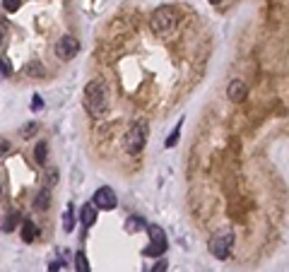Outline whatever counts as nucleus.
Listing matches in <instances>:
<instances>
[{"mask_svg":"<svg viewBox=\"0 0 289 272\" xmlns=\"http://www.w3.org/2000/svg\"><path fill=\"white\" fill-rule=\"evenodd\" d=\"M80 222L85 224V229H90L92 224L96 222V207L87 202V205H82V210H80Z\"/></svg>","mask_w":289,"mask_h":272,"instance_id":"nucleus-9","label":"nucleus"},{"mask_svg":"<svg viewBox=\"0 0 289 272\" xmlns=\"http://www.w3.org/2000/svg\"><path fill=\"white\" fill-rule=\"evenodd\" d=\"M144 142H147V123L138 121L133 123L130 130L126 133V140H123V147H126L128 154H140L143 152Z\"/></svg>","mask_w":289,"mask_h":272,"instance_id":"nucleus-3","label":"nucleus"},{"mask_svg":"<svg viewBox=\"0 0 289 272\" xmlns=\"http://www.w3.org/2000/svg\"><path fill=\"white\" fill-rule=\"evenodd\" d=\"M140 229H147V222L143 217H138V215H130L126 219V231L128 234H138Z\"/></svg>","mask_w":289,"mask_h":272,"instance_id":"nucleus-10","label":"nucleus"},{"mask_svg":"<svg viewBox=\"0 0 289 272\" xmlns=\"http://www.w3.org/2000/svg\"><path fill=\"white\" fill-rule=\"evenodd\" d=\"M5 154H10V142L5 137H0V157H5Z\"/></svg>","mask_w":289,"mask_h":272,"instance_id":"nucleus-19","label":"nucleus"},{"mask_svg":"<svg viewBox=\"0 0 289 272\" xmlns=\"http://www.w3.org/2000/svg\"><path fill=\"white\" fill-rule=\"evenodd\" d=\"M0 39H2V34H0Z\"/></svg>","mask_w":289,"mask_h":272,"instance_id":"nucleus-25","label":"nucleus"},{"mask_svg":"<svg viewBox=\"0 0 289 272\" xmlns=\"http://www.w3.org/2000/svg\"><path fill=\"white\" fill-rule=\"evenodd\" d=\"M210 2H219V0H210Z\"/></svg>","mask_w":289,"mask_h":272,"instance_id":"nucleus-24","label":"nucleus"},{"mask_svg":"<svg viewBox=\"0 0 289 272\" xmlns=\"http://www.w3.org/2000/svg\"><path fill=\"white\" fill-rule=\"evenodd\" d=\"M19 224V215H15V212H10L7 217L2 219V231H12L15 227Z\"/></svg>","mask_w":289,"mask_h":272,"instance_id":"nucleus-14","label":"nucleus"},{"mask_svg":"<svg viewBox=\"0 0 289 272\" xmlns=\"http://www.w3.org/2000/svg\"><path fill=\"white\" fill-rule=\"evenodd\" d=\"M2 7H5L7 12H15L19 7V0H2Z\"/></svg>","mask_w":289,"mask_h":272,"instance_id":"nucleus-18","label":"nucleus"},{"mask_svg":"<svg viewBox=\"0 0 289 272\" xmlns=\"http://www.w3.org/2000/svg\"><path fill=\"white\" fill-rule=\"evenodd\" d=\"M94 207H99V210H113L116 205H118V198H116V193L111 190V188H99L96 193H94V202H92Z\"/></svg>","mask_w":289,"mask_h":272,"instance_id":"nucleus-7","label":"nucleus"},{"mask_svg":"<svg viewBox=\"0 0 289 272\" xmlns=\"http://www.w3.org/2000/svg\"><path fill=\"white\" fill-rule=\"evenodd\" d=\"M36 210H46L48 205H51V195H48V190H41L39 195H36Z\"/></svg>","mask_w":289,"mask_h":272,"instance_id":"nucleus-15","label":"nucleus"},{"mask_svg":"<svg viewBox=\"0 0 289 272\" xmlns=\"http://www.w3.org/2000/svg\"><path fill=\"white\" fill-rule=\"evenodd\" d=\"M246 94H248L246 82H243V80H232V85H229V99H232V101H243Z\"/></svg>","mask_w":289,"mask_h":272,"instance_id":"nucleus-8","label":"nucleus"},{"mask_svg":"<svg viewBox=\"0 0 289 272\" xmlns=\"http://www.w3.org/2000/svg\"><path fill=\"white\" fill-rule=\"evenodd\" d=\"M176 24H179V12H176L171 5L157 7V10L152 12V17H149V27H152V32H154L157 37L171 34V32L176 29Z\"/></svg>","mask_w":289,"mask_h":272,"instance_id":"nucleus-2","label":"nucleus"},{"mask_svg":"<svg viewBox=\"0 0 289 272\" xmlns=\"http://www.w3.org/2000/svg\"><path fill=\"white\" fill-rule=\"evenodd\" d=\"M10 73H12V70H10V65H7L5 60H0V75H2V77H10Z\"/></svg>","mask_w":289,"mask_h":272,"instance_id":"nucleus-21","label":"nucleus"},{"mask_svg":"<svg viewBox=\"0 0 289 272\" xmlns=\"http://www.w3.org/2000/svg\"><path fill=\"white\" fill-rule=\"evenodd\" d=\"M34 157L39 164H46V142H39L34 149Z\"/></svg>","mask_w":289,"mask_h":272,"instance_id":"nucleus-17","label":"nucleus"},{"mask_svg":"<svg viewBox=\"0 0 289 272\" xmlns=\"http://www.w3.org/2000/svg\"><path fill=\"white\" fill-rule=\"evenodd\" d=\"M147 231H149V246L144 248L143 253L147 255V258H159V255L166 253V234H164L162 227H157V224H147Z\"/></svg>","mask_w":289,"mask_h":272,"instance_id":"nucleus-5","label":"nucleus"},{"mask_svg":"<svg viewBox=\"0 0 289 272\" xmlns=\"http://www.w3.org/2000/svg\"><path fill=\"white\" fill-rule=\"evenodd\" d=\"M75 272H92L90 260H87L85 253H75Z\"/></svg>","mask_w":289,"mask_h":272,"instance_id":"nucleus-13","label":"nucleus"},{"mask_svg":"<svg viewBox=\"0 0 289 272\" xmlns=\"http://www.w3.org/2000/svg\"><path fill=\"white\" fill-rule=\"evenodd\" d=\"M36 236H39V227H36L32 219H27V222L22 224V238H24L27 243H32V241H36Z\"/></svg>","mask_w":289,"mask_h":272,"instance_id":"nucleus-11","label":"nucleus"},{"mask_svg":"<svg viewBox=\"0 0 289 272\" xmlns=\"http://www.w3.org/2000/svg\"><path fill=\"white\" fill-rule=\"evenodd\" d=\"M77 51H80V41L72 39V37H63L58 44H55V55H58L60 60H70V58H75Z\"/></svg>","mask_w":289,"mask_h":272,"instance_id":"nucleus-6","label":"nucleus"},{"mask_svg":"<svg viewBox=\"0 0 289 272\" xmlns=\"http://www.w3.org/2000/svg\"><path fill=\"white\" fill-rule=\"evenodd\" d=\"M32 106H34V111H39L41 106H44V101H41V96H39V94H34V101H32Z\"/></svg>","mask_w":289,"mask_h":272,"instance_id":"nucleus-22","label":"nucleus"},{"mask_svg":"<svg viewBox=\"0 0 289 272\" xmlns=\"http://www.w3.org/2000/svg\"><path fill=\"white\" fill-rule=\"evenodd\" d=\"M232 246H234V231H229V229L215 231L212 238H210V253L215 255V258H219V260H227L229 258Z\"/></svg>","mask_w":289,"mask_h":272,"instance_id":"nucleus-4","label":"nucleus"},{"mask_svg":"<svg viewBox=\"0 0 289 272\" xmlns=\"http://www.w3.org/2000/svg\"><path fill=\"white\" fill-rule=\"evenodd\" d=\"M85 109L90 111L94 118H101L108 109V91L99 80H92L85 90Z\"/></svg>","mask_w":289,"mask_h":272,"instance_id":"nucleus-1","label":"nucleus"},{"mask_svg":"<svg viewBox=\"0 0 289 272\" xmlns=\"http://www.w3.org/2000/svg\"><path fill=\"white\" fill-rule=\"evenodd\" d=\"M34 130H36V123H29V126L22 128V135H27V133H34Z\"/></svg>","mask_w":289,"mask_h":272,"instance_id":"nucleus-23","label":"nucleus"},{"mask_svg":"<svg viewBox=\"0 0 289 272\" xmlns=\"http://www.w3.org/2000/svg\"><path fill=\"white\" fill-rule=\"evenodd\" d=\"M166 268H169V265H166V260H157V263H154V268H152V272H166Z\"/></svg>","mask_w":289,"mask_h":272,"instance_id":"nucleus-20","label":"nucleus"},{"mask_svg":"<svg viewBox=\"0 0 289 272\" xmlns=\"http://www.w3.org/2000/svg\"><path fill=\"white\" fill-rule=\"evenodd\" d=\"M181 128H183V118H181L179 123H176V128H174V130H171V135H169V140H166V147H174V145H176V142H179Z\"/></svg>","mask_w":289,"mask_h":272,"instance_id":"nucleus-16","label":"nucleus"},{"mask_svg":"<svg viewBox=\"0 0 289 272\" xmlns=\"http://www.w3.org/2000/svg\"><path fill=\"white\" fill-rule=\"evenodd\" d=\"M63 229H65L68 234L75 229V207H72V205H68L65 212H63Z\"/></svg>","mask_w":289,"mask_h":272,"instance_id":"nucleus-12","label":"nucleus"}]
</instances>
